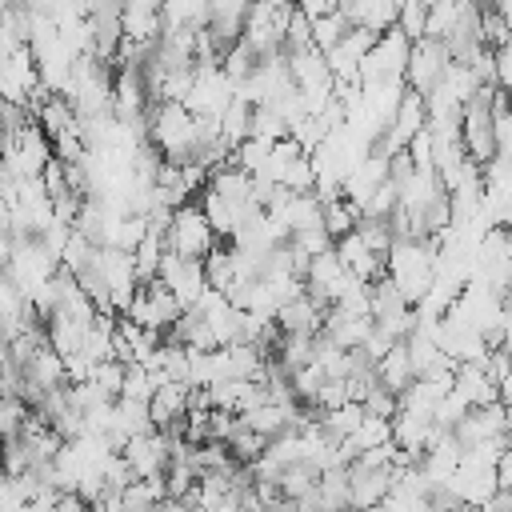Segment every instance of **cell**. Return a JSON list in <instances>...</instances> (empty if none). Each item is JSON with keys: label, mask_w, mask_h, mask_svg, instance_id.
<instances>
[{"label": "cell", "mask_w": 512, "mask_h": 512, "mask_svg": "<svg viewBox=\"0 0 512 512\" xmlns=\"http://www.w3.org/2000/svg\"><path fill=\"white\" fill-rule=\"evenodd\" d=\"M324 316H328V308H324V304H316V300L304 292V296H296V300L280 304L276 324H280V332H284V336H316V332H324Z\"/></svg>", "instance_id": "9c48e42d"}, {"label": "cell", "mask_w": 512, "mask_h": 512, "mask_svg": "<svg viewBox=\"0 0 512 512\" xmlns=\"http://www.w3.org/2000/svg\"><path fill=\"white\" fill-rule=\"evenodd\" d=\"M156 512H192L184 500H164V504H156Z\"/></svg>", "instance_id": "d4e9b609"}, {"label": "cell", "mask_w": 512, "mask_h": 512, "mask_svg": "<svg viewBox=\"0 0 512 512\" xmlns=\"http://www.w3.org/2000/svg\"><path fill=\"white\" fill-rule=\"evenodd\" d=\"M124 376H128V364H120V360H104V364H96L92 384H96L100 392H108L112 400H120V392H124Z\"/></svg>", "instance_id": "603a6c76"}, {"label": "cell", "mask_w": 512, "mask_h": 512, "mask_svg": "<svg viewBox=\"0 0 512 512\" xmlns=\"http://www.w3.org/2000/svg\"><path fill=\"white\" fill-rule=\"evenodd\" d=\"M156 280L184 304V312L196 308V300L208 292L204 260H184V256H176V252H164V260H160V276H156Z\"/></svg>", "instance_id": "5b68a950"}, {"label": "cell", "mask_w": 512, "mask_h": 512, "mask_svg": "<svg viewBox=\"0 0 512 512\" xmlns=\"http://www.w3.org/2000/svg\"><path fill=\"white\" fill-rule=\"evenodd\" d=\"M188 384H176V380H168V384H160L156 388V396L148 400V412H152V424L160 428V432H168V428H176V424H184L188 420Z\"/></svg>", "instance_id": "30bf717a"}, {"label": "cell", "mask_w": 512, "mask_h": 512, "mask_svg": "<svg viewBox=\"0 0 512 512\" xmlns=\"http://www.w3.org/2000/svg\"><path fill=\"white\" fill-rule=\"evenodd\" d=\"M448 64H452V56H448V48L440 40H416L412 52H408V68H404L408 92L428 96L440 84V76L448 72Z\"/></svg>", "instance_id": "8992f818"}, {"label": "cell", "mask_w": 512, "mask_h": 512, "mask_svg": "<svg viewBox=\"0 0 512 512\" xmlns=\"http://www.w3.org/2000/svg\"><path fill=\"white\" fill-rule=\"evenodd\" d=\"M216 244H220V240H216L212 224L204 220L200 204L176 208L172 228H168V236H164V248H168V252H176V256H184V260H204Z\"/></svg>", "instance_id": "6da1fadb"}, {"label": "cell", "mask_w": 512, "mask_h": 512, "mask_svg": "<svg viewBox=\"0 0 512 512\" xmlns=\"http://www.w3.org/2000/svg\"><path fill=\"white\" fill-rule=\"evenodd\" d=\"M408 52H412V40H404L396 28L384 32V36L372 44V52L364 56V64H360V84H380V80H396V76H404V68H408Z\"/></svg>", "instance_id": "3957f363"}, {"label": "cell", "mask_w": 512, "mask_h": 512, "mask_svg": "<svg viewBox=\"0 0 512 512\" xmlns=\"http://www.w3.org/2000/svg\"><path fill=\"white\" fill-rule=\"evenodd\" d=\"M360 404H364V412H368V416H380V420H396V416H400V396H396V392H388L384 384H372V388H368V396H364Z\"/></svg>", "instance_id": "44dd1931"}, {"label": "cell", "mask_w": 512, "mask_h": 512, "mask_svg": "<svg viewBox=\"0 0 512 512\" xmlns=\"http://www.w3.org/2000/svg\"><path fill=\"white\" fill-rule=\"evenodd\" d=\"M28 416H32L28 404H20L12 396H0V440H16L28 424Z\"/></svg>", "instance_id": "ffe728a7"}, {"label": "cell", "mask_w": 512, "mask_h": 512, "mask_svg": "<svg viewBox=\"0 0 512 512\" xmlns=\"http://www.w3.org/2000/svg\"><path fill=\"white\" fill-rule=\"evenodd\" d=\"M428 128V104H424V96L420 92H408L404 100H400V112H396V120L388 124V132H384V144H388V152L396 156V152H404L420 132Z\"/></svg>", "instance_id": "52a82bcc"}, {"label": "cell", "mask_w": 512, "mask_h": 512, "mask_svg": "<svg viewBox=\"0 0 512 512\" xmlns=\"http://www.w3.org/2000/svg\"><path fill=\"white\" fill-rule=\"evenodd\" d=\"M32 120H36V128H40L52 144L64 140V136H72V132L80 128V116H76L72 100H64V96H48V100H40L36 112H32Z\"/></svg>", "instance_id": "8fae6325"}, {"label": "cell", "mask_w": 512, "mask_h": 512, "mask_svg": "<svg viewBox=\"0 0 512 512\" xmlns=\"http://www.w3.org/2000/svg\"><path fill=\"white\" fill-rule=\"evenodd\" d=\"M180 316H184V304H180L160 280L144 284L140 296H136L132 308H128V320H132V324H140V328H148V332H160V336H168Z\"/></svg>", "instance_id": "7a4b0ae2"}, {"label": "cell", "mask_w": 512, "mask_h": 512, "mask_svg": "<svg viewBox=\"0 0 512 512\" xmlns=\"http://www.w3.org/2000/svg\"><path fill=\"white\" fill-rule=\"evenodd\" d=\"M348 32H352V28H348L344 12L336 8L332 16H324V20H316V24H312V44H316L320 52H332V48H336V44H340Z\"/></svg>", "instance_id": "e0dca14e"}, {"label": "cell", "mask_w": 512, "mask_h": 512, "mask_svg": "<svg viewBox=\"0 0 512 512\" xmlns=\"http://www.w3.org/2000/svg\"><path fill=\"white\" fill-rule=\"evenodd\" d=\"M456 16H460V4H456V0L428 4V28H424V40H440V44H444V36L452 32Z\"/></svg>", "instance_id": "d6986e66"}, {"label": "cell", "mask_w": 512, "mask_h": 512, "mask_svg": "<svg viewBox=\"0 0 512 512\" xmlns=\"http://www.w3.org/2000/svg\"><path fill=\"white\" fill-rule=\"evenodd\" d=\"M376 376H380V384L388 388V392H404L408 384H416V368H412V352H408V344L400 340V344H392V352L376 364Z\"/></svg>", "instance_id": "5bb4252c"}, {"label": "cell", "mask_w": 512, "mask_h": 512, "mask_svg": "<svg viewBox=\"0 0 512 512\" xmlns=\"http://www.w3.org/2000/svg\"><path fill=\"white\" fill-rule=\"evenodd\" d=\"M292 248H296L304 260H316V256L332 252L336 240L328 236V228H308V232H296V236H292Z\"/></svg>", "instance_id": "7402d4cb"}, {"label": "cell", "mask_w": 512, "mask_h": 512, "mask_svg": "<svg viewBox=\"0 0 512 512\" xmlns=\"http://www.w3.org/2000/svg\"><path fill=\"white\" fill-rule=\"evenodd\" d=\"M496 388H500V404H504V408H512V372H508V376H504Z\"/></svg>", "instance_id": "cb8c5ba5"}, {"label": "cell", "mask_w": 512, "mask_h": 512, "mask_svg": "<svg viewBox=\"0 0 512 512\" xmlns=\"http://www.w3.org/2000/svg\"><path fill=\"white\" fill-rule=\"evenodd\" d=\"M496 16H500V20L512 28V0H500V4H496Z\"/></svg>", "instance_id": "484cf974"}, {"label": "cell", "mask_w": 512, "mask_h": 512, "mask_svg": "<svg viewBox=\"0 0 512 512\" xmlns=\"http://www.w3.org/2000/svg\"><path fill=\"white\" fill-rule=\"evenodd\" d=\"M100 276L112 292V312L116 316H128L132 300L140 296V280H136V260L132 252H120V248H100Z\"/></svg>", "instance_id": "277c9868"}, {"label": "cell", "mask_w": 512, "mask_h": 512, "mask_svg": "<svg viewBox=\"0 0 512 512\" xmlns=\"http://www.w3.org/2000/svg\"><path fill=\"white\" fill-rule=\"evenodd\" d=\"M204 276H208V288H216V292H228V288H232L236 264H232V248H228V244H216V248L204 256Z\"/></svg>", "instance_id": "9a60e30c"}, {"label": "cell", "mask_w": 512, "mask_h": 512, "mask_svg": "<svg viewBox=\"0 0 512 512\" xmlns=\"http://www.w3.org/2000/svg\"><path fill=\"white\" fill-rule=\"evenodd\" d=\"M452 392H460L472 408H488V404H500V388L496 380L484 372V364H456V376H452Z\"/></svg>", "instance_id": "7c38bea8"}, {"label": "cell", "mask_w": 512, "mask_h": 512, "mask_svg": "<svg viewBox=\"0 0 512 512\" xmlns=\"http://www.w3.org/2000/svg\"><path fill=\"white\" fill-rule=\"evenodd\" d=\"M120 28H124V40H132V44H156L160 32H164V24H160V8L148 4V0H132V4H124Z\"/></svg>", "instance_id": "4fadbf2b"}, {"label": "cell", "mask_w": 512, "mask_h": 512, "mask_svg": "<svg viewBox=\"0 0 512 512\" xmlns=\"http://www.w3.org/2000/svg\"><path fill=\"white\" fill-rule=\"evenodd\" d=\"M348 28H360V32H372V36H384L396 28L400 20V4L392 0H356V4H340Z\"/></svg>", "instance_id": "ba28073f"}, {"label": "cell", "mask_w": 512, "mask_h": 512, "mask_svg": "<svg viewBox=\"0 0 512 512\" xmlns=\"http://www.w3.org/2000/svg\"><path fill=\"white\" fill-rule=\"evenodd\" d=\"M424 28H428V4L424 0H408V4H400V20H396V32L404 36V40H424Z\"/></svg>", "instance_id": "ac0fdd59"}, {"label": "cell", "mask_w": 512, "mask_h": 512, "mask_svg": "<svg viewBox=\"0 0 512 512\" xmlns=\"http://www.w3.org/2000/svg\"><path fill=\"white\" fill-rule=\"evenodd\" d=\"M356 220H360V208L348 204L344 196L332 200V204H324V228H328L332 240H344L348 232H356Z\"/></svg>", "instance_id": "2e32d148"}]
</instances>
